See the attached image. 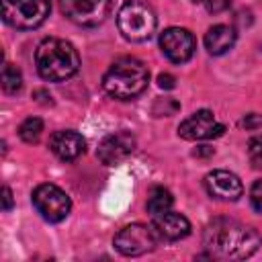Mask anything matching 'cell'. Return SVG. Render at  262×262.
I'll use <instances>...</instances> for the list:
<instances>
[{"label": "cell", "mask_w": 262, "mask_h": 262, "mask_svg": "<svg viewBox=\"0 0 262 262\" xmlns=\"http://www.w3.org/2000/svg\"><path fill=\"white\" fill-rule=\"evenodd\" d=\"M260 242L262 239L254 227L227 217L213 219L203 233V244L215 258H229V260L250 258L258 250Z\"/></svg>", "instance_id": "obj_1"}, {"label": "cell", "mask_w": 262, "mask_h": 262, "mask_svg": "<svg viewBox=\"0 0 262 262\" xmlns=\"http://www.w3.org/2000/svg\"><path fill=\"white\" fill-rule=\"evenodd\" d=\"M35 66L43 80L63 82L80 70V55L70 41L47 37L35 49Z\"/></svg>", "instance_id": "obj_2"}, {"label": "cell", "mask_w": 262, "mask_h": 262, "mask_svg": "<svg viewBox=\"0 0 262 262\" xmlns=\"http://www.w3.org/2000/svg\"><path fill=\"white\" fill-rule=\"evenodd\" d=\"M149 82L147 66L131 55L119 57L111 63L106 74L102 76V88L108 96L117 100H131L139 96Z\"/></svg>", "instance_id": "obj_3"}, {"label": "cell", "mask_w": 262, "mask_h": 262, "mask_svg": "<svg viewBox=\"0 0 262 262\" xmlns=\"http://www.w3.org/2000/svg\"><path fill=\"white\" fill-rule=\"evenodd\" d=\"M156 25H158V20H156L154 8L141 0H127L119 8L117 27L127 41L141 43V41L149 39L156 31Z\"/></svg>", "instance_id": "obj_4"}, {"label": "cell", "mask_w": 262, "mask_h": 262, "mask_svg": "<svg viewBox=\"0 0 262 262\" xmlns=\"http://www.w3.org/2000/svg\"><path fill=\"white\" fill-rule=\"evenodd\" d=\"M0 4L4 23L20 31L37 29L51 12L49 0H0Z\"/></svg>", "instance_id": "obj_5"}, {"label": "cell", "mask_w": 262, "mask_h": 262, "mask_svg": "<svg viewBox=\"0 0 262 262\" xmlns=\"http://www.w3.org/2000/svg\"><path fill=\"white\" fill-rule=\"evenodd\" d=\"M158 242L160 235L154 229V225H143V223L125 225L123 229H119V233L113 239L117 252H121L123 256H143L151 252L158 246Z\"/></svg>", "instance_id": "obj_6"}, {"label": "cell", "mask_w": 262, "mask_h": 262, "mask_svg": "<svg viewBox=\"0 0 262 262\" xmlns=\"http://www.w3.org/2000/svg\"><path fill=\"white\" fill-rule=\"evenodd\" d=\"M33 205L37 209V213L49 221V223H59L63 221L70 211H72V201L70 196L55 184H39L33 190Z\"/></svg>", "instance_id": "obj_7"}, {"label": "cell", "mask_w": 262, "mask_h": 262, "mask_svg": "<svg viewBox=\"0 0 262 262\" xmlns=\"http://www.w3.org/2000/svg\"><path fill=\"white\" fill-rule=\"evenodd\" d=\"M59 10L80 27H96L108 16L111 0H59Z\"/></svg>", "instance_id": "obj_8"}, {"label": "cell", "mask_w": 262, "mask_h": 262, "mask_svg": "<svg viewBox=\"0 0 262 262\" xmlns=\"http://www.w3.org/2000/svg\"><path fill=\"white\" fill-rule=\"evenodd\" d=\"M160 49L170 61L184 63L192 57V53L196 49V41H194V35L188 29L168 27L160 35Z\"/></svg>", "instance_id": "obj_9"}, {"label": "cell", "mask_w": 262, "mask_h": 262, "mask_svg": "<svg viewBox=\"0 0 262 262\" xmlns=\"http://www.w3.org/2000/svg\"><path fill=\"white\" fill-rule=\"evenodd\" d=\"M225 127L221 123H217L215 115L207 108H201L196 113H192L188 119H184L178 125V135L186 141H201V139H213L223 135Z\"/></svg>", "instance_id": "obj_10"}, {"label": "cell", "mask_w": 262, "mask_h": 262, "mask_svg": "<svg viewBox=\"0 0 262 262\" xmlns=\"http://www.w3.org/2000/svg\"><path fill=\"white\" fill-rule=\"evenodd\" d=\"M137 141H135V135L129 133V131H117V133H111L106 135L100 143H98V149H96V156L98 160L104 164V166H115L119 162H123L127 156L133 154Z\"/></svg>", "instance_id": "obj_11"}, {"label": "cell", "mask_w": 262, "mask_h": 262, "mask_svg": "<svg viewBox=\"0 0 262 262\" xmlns=\"http://www.w3.org/2000/svg\"><path fill=\"white\" fill-rule=\"evenodd\" d=\"M205 188L207 192L217 201H237L244 192L242 180L229 172V170H213L205 176Z\"/></svg>", "instance_id": "obj_12"}, {"label": "cell", "mask_w": 262, "mask_h": 262, "mask_svg": "<svg viewBox=\"0 0 262 262\" xmlns=\"http://www.w3.org/2000/svg\"><path fill=\"white\" fill-rule=\"evenodd\" d=\"M49 149L61 160V162H74L80 158L86 149V139L74 131V129H61L55 131L49 139Z\"/></svg>", "instance_id": "obj_13"}, {"label": "cell", "mask_w": 262, "mask_h": 262, "mask_svg": "<svg viewBox=\"0 0 262 262\" xmlns=\"http://www.w3.org/2000/svg\"><path fill=\"white\" fill-rule=\"evenodd\" d=\"M151 225L158 231L160 239H166V242H176L190 233V221L182 213H174V211H166L164 215L154 217Z\"/></svg>", "instance_id": "obj_14"}, {"label": "cell", "mask_w": 262, "mask_h": 262, "mask_svg": "<svg viewBox=\"0 0 262 262\" xmlns=\"http://www.w3.org/2000/svg\"><path fill=\"white\" fill-rule=\"evenodd\" d=\"M235 29L229 25H213L205 33V47L211 55H223L235 45Z\"/></svg>", "instance_id": "obj_15"}, {"label": "cell", "mask_w": 262, "mask_h": 262, "mask_svg": "<svg viewBox=\"0 0 262 262\" xmlns=\"http://www.w3.org/2000/svg\"><path fill=\"white\" fill-rule=\"evenodd\" d=\"M174 205V199H172V192L164 186H156L151 188L149 196H147V203H145V209L151 217H158V215H164L166 211H170Z\"/></svg>", "instance_id": "obj_16"}, {"label": "cell", "mask_w": 262, "mask_h": 262, "mask_svg": "<svg viewBox=\"0 0 262 262\" xmlns=\"http://www.w3.org/2000/svg\"><path fill=\"white\" fill-rule=\"evenodd\" d=\"M23 88V74L16 66L4 63L2 68V90L6 94H16Z\"/></svg>", "instance_id": "obj_17"}, {"label": "cell", "mask_w": 262, "mask_h": 262, "mask_svg": "<svg viewBox=\"0 0 262 262\" xmlns=\"http://www.w3.org/2000/svg\"><path fill=\"white\" fill-rule=\"evenodd\" d=\"M41 133H43V121L39 117H29L18 127V137L25 143H37L41 139Z\"/></svg>", "instance_id": "obj_18"}, {"label": "cell", "mask_w": 262, "mask_h": 262, "mask_svg": "<svg viewBox=\"0 0 262 262\" xmlns=\"http://www.w3.org/2000/svg\"><path fill=\"white\" fill-rule=\"evenodd\" d=\"M248 158L256 170H262V135H254L248 141Z\"/></svg>", "instance_id": "obj_19"}, {"label": "cell", "mask_w": 262, "mask_h": 262, "mask_svg": "<svg viewBox=\"0 0 262 262\" xmlns=\"http://www.w3.org/2000/svg\"><path fill=\"white\" fill-rule=\"evenodd\" d=\"M250 203H252V207L258 213H262V178L252 184V188H250Z\"/></svg>", "instance_id": "obj_20"}, {"label": "cell", "mask_w": 262, "mask_h": 262, "mask_svg": "<svg viewBox=\"0 0 262 262\" xmlns=\"http://www.w3.org/2000/svg\"><path fill=\"white\" fill-rule=\"evenodd\" d=\"M196 4H203L209 12H213V14H217V12H223L225 8H229V4H231V0H194Z\"/></svg>", "instance_id": "obj_21"}, {"label": "cell", "mask_w": 262, "mask_h": 262, "mask_svg": "<svg viewBox=\"0 0 262 262\" xmlns=\"http://www.w3.org/2000/svg\"><path fill=\"white\" fill-rule=\"evenodd\" d=\"M158 84H160V88L170 90V88L176 86V78H174L172 74H160V76H158Z\"/></svg>", "instance_id": "obj_22"}, {"label": "cell", "mask_w": 262, "mask_h": 262, "mask_svg": "<svg viewBox=\"0 0 262 262\" xmlns=\"http://www.w3.org/2000/svg\"><path fill=\"white\" fill-rule=\"evenodd\" d=\"M242 125H244L246 129H256V127L262 125V117H260V115H246V119L242 121Z\"/></svg>", "instance_id": "obj_23"}, {"label": "cell", "mask_w": 262, "mask_h": 262, "mask_svg": "<svg viewBox=\"0 0 262 262\" xmlns=\"http://www.w3.org/2000/svg\"><path fill=\"white\" fill-rule=\"evenodd\" d=\"M2 209L4 211H10L12 209V192H10L8 186L2 188Z\"/></svg>", "instance_id": "obj_24"}, {"label": "cell", "mask_w": 262, "mask_h": 262, "mask_svg": "<svg viewBox=\"0 0 262 262\" xmlns=\"http://www.w3.org/2000/svg\"><path fill=\"white\" fill-rule=\"evenodd\" d=\"M211 154H213V147H209V145H201L194 149V156H211Z\"/></svg>", "instance_id": "obj_25"}]
</instances>
